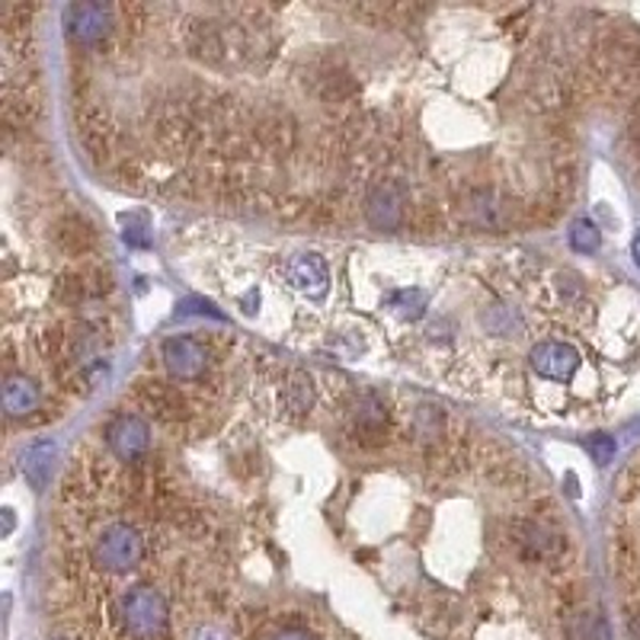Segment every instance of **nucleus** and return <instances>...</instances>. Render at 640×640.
Here are the masks:
<instances>
[{
  "mask_svg": "<svg viewBox=\"0 0 640 640\" xmlns=\"http://www.w3.org/2000/svg\"><path fill=\"white\" fill-rule=\"evenodd\" d=\"M113 618L128 640H164L174 625L171 599L154 586H135L122 592L113 605Z\"/></svg>",
  "mask_w": 640,
  "mask_h": 640,
  "instance_id": "obj_1",
  "label": "nucleus"
},
{
  "mask_svg": "<svg viewBox=\"0 0 640 640\" xmlns=\"http://www.w3.org/2000/svg\"><path fill=\"white\" fill-rule=\"evenodd\" d=\"M90 557L103 574H128L148 557V535L135 523L116 519L93 538Z\"/></svg>",
  "mask_w": 640,
  "mask_h": 640,
  "instance_id": "obj_2",
  "label": "nucleus"
},
{
  "mask_svg": "<svg viewBox=\"0 0 640 640\" xmlns=\"http://www.w3.org/2000/svg\"><path fill=\"white\" fill-rule=\"evenodd\" d=\"M64 26L71 39L80 46H100L113 33V7L110 3H71L64 10Z\"/></svg>",
  "mask_w": 640,
  "mask_h": 640,
  "instance_id": "obj_3",
  "label": "nucleus"
},
{
  "mask_svg": "<svg viewBox=\"0 0 640 640\" xmlns=\"http://www.w3.org/2000/svg\"><path fill=\"white\" fill-rule=\"evenodd\" d=\"M106 442L118 455V462L135 465L151 449V426L141 416H135V413H122L106 426Z\"/></svg>",
  "mask_w": 640,
  "mask_h": 640,
  "instance_id": "obj_4",
  "label": "nucleus"
},
{
  "mask_svg": "<svg viewBox=\"0 0 640 640\" xmlns=\"http://www.w3.org/2000/svg\"><path fill=\"white\" fill-rule=\"evenodd\" d=\"M161 359L179 381H199L209 368V350L192 337H171L161 343Z\"/></svg>",
  "mask_w": 640,
  "mask_h": 640,
  "instance_id": "obj_5",
  "label": "nucleus"
},
{
  "mask_svg": "<svg viewBox=\"0 0 640 640\" xmlns=\"http://www.w3.org/2000/svg\"><path fill=\"white\" fill-rule=\"evenodd\" d=\"M365 215L375 228L381 231H394L401 228L404 215H407V192L404 186L398 183H381L368 192V202H365Z\"/></svg>",
  "mask_w": 640,
  "mask_h": 640,
  "instance_id": "obj_6",
  "label": "nucleus"
},
{
  "mask_svg": "<svg viewBox=\"0 0 640 640\" xmlns=\"http://www.w3.org/2000/svg\"><path fill=\"white\" fill-rule=\"evenodd\" d=\"M528 359H531L535 375L551 378V381H570L574 372L580 368V352L574 350L570 343H561V340H544V343H538Z\"/></svg>",
  "mask_w": 640,
  "mask_h": 640,
  "instance_id": "obj_7",
  "label": "nucleus"
},
{
  "mask_svg": "<svg viewBox=\"0 0 640 640\" xmlns=\"http://www.w3.org/2000/svg\"><path fill=\"white\" fill-rule=\"evenodd\" d=\"M42 404V391L36 381H29L26 375H10L7 388H3V410L7 416H29L33 410Z\"/></svg>",
  "mask_w": 640,
  "mask_h": 640,
  "instance_id": "obj_8",
  "label": "nucleus"
},
{
  "mask_svg": "<svg viewBox=\"0 0 640 640\" xmlns=\"http://www.w3.org/2000/svg\"><path fill=\"white\" fill-rule=\"evenodd\" d=\"M286 273H289L291 286H298V289L314 294V298H321V294L327 291V266H324V260L314 256V253L294 256Z\"/></svg>",
  "mask_w": 640,
  "mask_h": 640,
  "instance_id": "obj_9",
  "label": "nucleus"
},
{
  "mask_svg": "<svg viewBox=\"0 0 640 640\" xmlns=\"http://www.w3.org/2000/svg\"><path fill=\"white\" fill-rule=\"evenodd\" d=\"M141 398H145V404L154 410L158 416H164V419H183L186 413H189V404H186V398L171 388V385H161V381H154V385H145L141 388Z\"/></svg>",
  "mask_w": 640,
  "mask_h": 640,
  "instance_id": "obj_10",
  "label": "nucleus"
},
{
  "mask_svg": "<svg viewBox=\"0 0 640 640\" xmlns=\"http://www.w3.org/2000/svg\"><path fill=\"white\" fill-rule=\"evenodd\" d=\"M52 455H55V449L49 442H39V446L26 449V455H23V474L33 484V490H42L49 484V477H52Z\"/></svg>",
  "mask_w": 640,
  "mask_h": 640,
  "instance_id": "obj_11",
  "label": "nucleus"
},
{
  "mask_svg": "<svg viewBox=\"0 0 640 640\" xmlns=\"http://www.w3.org/2000/svg\"><path fill=\"white\" fill-rule=\"evenodd\" d=\"M59 240L67 247V250H87L93 243V228L84 225L80 218H64L59 225Z\"/></svg>",
  "mask_w": 640,
  "mask_h": 640,
  "instance_id": "obj_12",
  "label": "nucleus"
},
{
  "mask_svg": "<svg viewBox=\"0 0 640 640\" xmlns=\"http://www.w3.org/2000/svg\"><path fill=\"white\" fill-rule=\"evenodd\" d=\"M599 228L589 222V218H580V222H574V228H570V247L577 250V253H595L599 250Z\"/></svg>",
  "mask_w": 640,
  "mask_h": 640,
  "instance_id": "obj_13",
  "label": "nucleus"
},
{
  "mask_svg": "<svg viewBox=\"0 0 640 640\" xmlns=\"http://www.w3.org/2000/svg\"><path fill=\"white\" fill-rule=\"evenodd\" d=\"M586 449H589V455H592L595 465H608L615 459V439L612 436H592L586 442Z\"/></svg>",
  "mask_w": 640,
  "mask_h": 640,
  "instance_id": "obj_14",
  "label": "nucleus"
},
{
  "mask_svg": "<svg viewBox=\"0 0 640 640\" xmlns=\"http://www.w3.org/2000/svg\"><path fill=\"white\" fill-rule=\"evenodd\" d=\"M289 407L291 410L311 407V378H304V375H294V381L289 385Z\"/></svg>",
  "mask_w": 640,
  "mask_h": 640,
  "instance_id": "obj_15",
  "label": "nucleus"
},
{
  "mask_svg": "<svg viewBox=\"0 0 640 640\" xmlns=\"http://www.w3.org/2000/svg\"><path fill=\"white\" fill-rule=\"evenodd\" d=\"M276 640H314L308 631H283Z\"/></svg>",
  "mask_w": 640,
  "mask_h": 640,
  "instance_id": "obj_16",
  "label": "nucleus"
},
{
  "mask_svg": "<svg viewBox=\"0 0 640 640\" xmlns=\"http://www.w3.org/2000/svg\"><path fill=\"white\" fill-rule=\"evenodd\" d=\"M631 253H635V263L640 266V231H638V237H635V243H631Z\"/></svg>",
  "mask_w": 640,
  "mask_h": 640,
  "instance_id": "obj_17",
  "label": "nucleus"
}]
</instances>
